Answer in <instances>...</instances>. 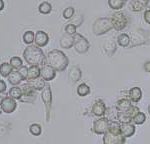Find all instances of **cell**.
<instances>
[{"label": "cell", "instance_id": "cell-5", "mask_svg": "<svg viewBox=\"0 0 150 144\" xmlns=\"http://www.w3.org/2000/svg\"><path fill=\"white\" fill-rule=\"evenodd\" d=\"M41 99L45 105V114H46V120L50 121V112L52 107V91L50 88V85L46 84L45 88L41 91Z\"/></svg>", "mask_w": 150, "mask_h": 144}, {"label": "cell", "instance_id": "cell-6", "mask_svg": "<svg viewBox=\"0 0 150 144\" xmlns=\"http://www.w3.org/2000/svg\"><path fill=\"white\" fill-rule=\"evenodd\" d=\"M21 90H22V97L19 101L24 103H33L36 100V96H37V91L32 88V86L29 83H23L20 86Z\"/></svg>", "mask_w": 150, "mask_h": 144}, {"label": "cell", "instance_id": "cell-43", "mask_svg": "<svg viewBox=\"0 0 150 144\" xmlns=\"http://www.w3.org/2000/svg\"><path fill=\"white\" fill-rule=\"evenodd\" d=\"M148 113H149V115H150V104L148 105Z\"/></svg>", "mask_w": 150, "mask_h": 144}, {"label": "cell", "instance_id": "cell-39", "mask_svg": "<svg viewBox=\"0 0 150 144\" xmlns=\"http://www.w3.org/2000/svg\"><path fill=\"white\" fill-rule=\"evenodd\" d=\"M143 16H144L145 22L147 24H150V9H146V10L144 11Z\"/></svg>", "mask_w": 150, "mask_h": 144}, {"label": "cell", "instance_id": "cell-27", "mask_svg": "<svg viewBox=\"0 0 150 144\" xmlns=\"http://www.w3.org/2000/svg\"><path fill=\"white\" fill-rule=\"evenodd\" d=\"M126 1L127 0H108V5H109L110 8L113 9V10L119 11L120 9L124 7Z\"/></svg>", "mask_w": 150, "mask_h": 144}, {"label": "cell", "instance_id": "cell-11", "mask_svg": "<svg viewBox=\"0 0 150 144\" xmlns=\"http://www.w3.org/2000/svg\"><path fill=\"white\" fill-rule=\"evenodd\" d=\"M146 42H147L146 35H145L144 30L142 29H137L130 36V46L131 47L140 46L142 44H145Z\"/></svg>", "mask_w": 150, "mask_h": 144}, {"label": "cell", "instance_id": "cell-38", "mask_svg": "<svg viewBox=\"0 0 150 144\" xmlns=\"http://www.w3.org/2000/svg\"><path fill=\"white\" fill-rule=\"evenodd\" d=\"M128 1H132V2H136V3H139L141 5H143L145 8L147 7V5L149 4L150 0H128Z\"/></svg>", "mask_w": 150, "mask_h": 144}, {"label": "cell", "instance_id": "cell-44", "mask_svg": "<svg viewBox=\"0 0 150 144\" xmlns=\"http://www.w3.org/2000/svg\"><path fill=\"white\" fill-rule=\"evenodd\" d=\"M149 37H150V30H149Z\"/></svg>", "mask_w": 150, "mask_h": 144}, {"label": "cell", "instance_id": "cell-47", "mask_svg": "<svg viewBox=\"0 0 150 144\" xmlns=\"http://www.w3.org/2000/svg\"><path fill=\"white\" fill-rule=\"evenodd\" d=\"M149 73H150V72H149Z\"/></svg>", "mask_w": 150, "mask_h": 144}, {"label": "cell", "instance_id": "cell-22", "mask_svg": "<svg viewBox=\"0 0 150 144\" xmlns=\"http://www.w3.org/2000/svg\"><path fill=\"white\" fill-rule=\"evenodd\" d=\"M8 81L12 86H18L19 84H21V82L24 80H23L22 76H21V74L19 73V71L14 70L10 75L8 76Z\"/></svg>", "mask_w": 150, "mask_h": 144}, {"label": "cell", "instance_id": "cell-8", "mask_svg": "<svg viewBox=\"0 0 150 144\" xmlns=\"http://www.w3.org/2000/svg\"><path fill=\"white\" fill-rule=\"evenodd\" d=\"M126 138L122 133H112L110 131H106L103 134V144H125Z\"/></svg>", "mask_w": 150, "mask_h": 144}, {"label": "cell", "instance_id": "cell-34", "mask_svg": "<svg viewBox=\"0 0 150 144\" xmlns=\"http://www.w3.org/2000/svg\"><path fill=\"white\" fill-rule=\"evenodd\" d=\"M74 15H75V9H74V7H72V6H69V7H67V8H65L63 13H62V16H63L65 19H72Z\"/></svg>", "mask_w": 150, "mask_h": 144}, {"label": "cell", "instance_id": "cell-45", "mask_svg": "<svg viewBox=\"0 0 150 144\" xmlns=\"http://www.w3.org/2000/svg\"><path fill=\"white\" fill-rule=\"evenodd\" d=\"M0 111H1V109H0Z\"/></svg>", "mask_w": 150, "mask_h": 144}, {"label": "cell", "instance_id": "cell-9", "mask_svg": "<svg viewBox=\"0 0 150 144\" xmlns=\"http://www.w3.org/2000/svg\"><path fill=\"white\" fill-rule=\"evenodd\" d=\"M16 108H17V102L10 96H5L0 100V109L4 113L10 114L15 111Z\"/></svg>", "mask_w": 150, "mask_h": 144}, {"label": "cell", "instance_id": "cell-26", "mask_svg": "<svg viewBox=\"0 0 150 144\" xmlns=\"http://www.w3.org/2000/svg\"><path fill=\"white\" fill-rule=\"evenodd\" d=\"M8 96L15 100H20L22 97V90H21L20 86H12L8 91Z\"/></svg>", "mask_w": 150, "mask_h": 144}, {"label": "cell", "instance_id": "cell-21", "mask_svg": "<svg viewBox=\"0 0 150 144\" xmlns=\"http://www.w3.org/2000/svg\"><path fill=\"white\" fill-rule=\"evenodd\" d=\"M26 82L30 84L33 89L36 91H42L45 88V86H46V82L41 77L37 79H32V80H26Z\"/></svg>", "mask_w": 150, "mask_h": 144}, {"label": "cell", "instance_id": "cell-14", "mask_svg": "<svg viewBox=\"0 0 150 144\" xmlns=\"http://www.w3.org/2000/svg\"><path fill=\"white\" fill-rule=\"evenodd\" d=\"M49 42V36L45 31L43 30H38L37 32L35 33V40L34 43L36 46L38 47H44L46 46Z\"/></svg>", "mask_w": 150, "mask_h": 144}, {"label": "cell", "instance_id": "cell-23", "mask_svg": "<svg viewBox=\"0 0 150 144\" xmlns=\"http://www.w3.org/2000/svg\"><path fill=\"white\" fill-rule=\"evenodd\" d=\"M14 71L13 67L10 65V63L8 62H3L0 64V76L4 78H8V76L10 75L12 72Z\"/></svg>", "mask_w": 150, "mask_h": 144}, {"label": "cell", "instance_id": "cell-10", "mask_svg": "<svg viewBox=\"0 0 150 144\" xmlns=\"http://www.w3.org/2000/svg\"><path fill=\"white\" fill-rule=\"evenodd\" d=\"M108 127H109V119L106 116H103V117H99L97 120L94 121L92 130L95 134L103 135L108 130Z\"/></svg>", "mask_w": 150, "mask_h": 144}, {"label": "cell", "instance_id": "cell-31", "mask_svg": "<svg viewBox=\"0 0 150 144\" xmlns=\"http://www.w3.org/2000/svg\"><path fill=\"white\" fill-rule=\"evenodd\" d=\"M9 63H10V65L13 67L14 70H19V69L21 68L23 65V62H22V59L20 58V57L18 56H13L10 58V61H9Z\"/></svg>", "mask_w": 150, "mask_h": 144}, {"label": "cell", "instance_id": "cell-36", "mask_svg": "<svg viewBox=\"0 0 150 144\" xmlns=\"http://www.w3.org/2000/svg\"><path fill=\"white\" fill-rule=\"evenodd\" d=\"M83 20H84V17H83V14L82 13H79L77 14L76 16H73V20L71 21V24H74L76 27H79V26L81 25L82 23H83Z\"/></svg>", "mask_w": 150, "mask_h": 144}, {"label": "cell", "instance_id": "cell-42", "mask_svg": "<svg viewBox=\"0 0 150 144\" xmlns=\"http://www.w3.org/2000/svg\"><path fill=\"white\" fill-rule=\"evenodd\" d=\"M4 6H5V4H4V1H3V0H0V11L3 10Z\"/></svg>", "mask_w": 150, "mask_h": 144}, {"label": "cell", "instance_id": "cell-18", "mask_svg": "<svg viewBox=\"0 0 150 144\" xmlns=\"http://www.w3.org/2000/svg\"><path fill=\"white\" fill-rule=\"evenodd\" d=\"M128 97H129L130 101L132 103H137L141 100L142 98V90L140 87H132L128 91Z\"/></svg>", "mask_w": 150, "mask_h": 144}, {"label": "cell", "instance_id": "cell-3", "mask_svg": "<svg viewBox=\"0 0 150 144\" xmlns=\"http://www.w3.org/2000/svg\"><path fill=\"white\" fill-rule=\"evenodd\" d=\"M113 29V24L111 22L110 17H101L96 19L92 24L93 34L100 36L108 33Z\"/></svg>", "mask_w": 150, "mask_h": 144}, {"label": "cell", "instance_id": "cell-13", "mask_svg": "<svg viewBox=\"0 0 150 144\" xmlns=\"http://www.w3.org/2000/svg\"><path fill=\"white\" fill-rule=\"evenodd\" d=\"M106 111H107V108H106V105L101 99H97L95 102L93 103L92 108H91V112L94 116L97 117H103L105 116Z\"/></svg>", "mask_w": 150, "mask_h": 144}, {"label": "cell", "instance_id": "cell-29", "mask_svg": "<svg viewBox=\"0 0 150 144\" xmlns=\"http://www.w3.org/2000/svg\"><path fill=\"white\" fill-rule=\"evenodd\" d=\"M90 93V87L86 83H81L77 87V94L80 97H85Z\"/></svg>", "mask_w": 150, "mask_h": 144}, {"label": "cell", "instance_id": "cell-17", "mask_svg": "<svg viewBox=\"0 0 150 144\" xmlns=\"http://www.w3.org/2000/svg\"><path fill=\"white\" fill-rule=\"evenodd\" d=\"M103 49L107 56H113L117 49V43L112 39H107L103 44Z\"/></svg>", "mask_w": 150, "mask_h": 144}, {"label": "cell", "instance_id": "cell-41", "mask_svg": "<svg viewBox=\"0 0 150 144\" xmlns=\"http://www.w3.org/2000/svg\"><path fill=\"white\" fill-rule=\"evenodd\" d=\"M143 68H144V70L146 71V72H150V61L145 62V64H144Z\"/></svg>", "mask_w": 150, "mask_h": 144}, {"label": "cell", "instance_id": "cell-15", "mask_svg": "<svg viewBox=\"0 0 150 144\" xmlns=\"http://www.w3.org/2000/svg\"><path fill=\"white\" fill-rule=\"evenodd\" d=\"M82 77V71L78 66H72L68 72V79L71 84L77 83Z\"/></svg>", "mask_w": 150, "mask_h": 144}, {"label": "cell", "instance_id": "cell-1", "mask_svg": "<svg viewBox=\"0 0 150 144\" xmlns=\"http://www.w3.org/2000/svg\"><path fill=\"white\" fill-rule=\"evenodd\" d=\"M23 58L30 66H40L46 64V56L40 47L36 45H27L23 51Z\"/></svg>", "mask_w": 150, "mask_h": 144}, {"label": "cell", "instance_id": "cell-32", "mask_svg": "<svg viewBox=\"0 0 150 144\" xmlns=\"http://www.w3.org/2000/svg\"><path fill=\"white\" fill-rule=\"evenodd\" d=\"M146 121V115L143 112H138L132 119V123L135 125H142Z\"/></svg>", "mask_w": 150, "mask_h": 144}, {"label": "cell", "instance_id": "cell-19", "mask_svg": "<svg viewBox=\"0 0 150 144\" xmlns=\"http://www.w3.org/2000/svg\"><path fill=\"white\" fill-rule=\"evenodd\" d=\"M120 128H121V133L125 138L132 137L136 132V127H135V124L133 123L120 124Z\"/></svg>", "mask_w": 150, "mask_h": 144}, {"label": "cell", "instance_id": "cell-35", "mask_svg": "<svg viewBox=\"0 0 150 144\" xmlns=\"http://www.w3.org/2000/svg\"><path fill=\"white\" fill-rule=\"evenodd\" d=\"M64 30H65V34H68L71 36H74L77 33V27L74 24H71V23L67 24V25L65 26Z\"/></svg>", "mask_w": 150, "mask_h": 144}, {"label": "cell", "instance_id": "cell-33", "mask_svg": "<svg viewBox=\"0 0 150 144\" xmlns=\"http://www.w3.org/2000/svg\"><path fill=\"white\" fill-rule=\"evenodd\" d=\"M29 132L32 134L33 136H39L42 132V127L38 123H32L29 126Z\"/></svg>", "mask_w": 150, "mask_h": 144}, {"label": "cell", "instance_id": "cell-30", "mask_svg": "<svg viewBox=\"0 0 150 144\" xmlns=\"http://www.w3.org/2000/svg\"><path fill=\"white\" fill-rule=\"evenodd\" d=\"M38 10L42 14H49L50 12L52 11V6L49 2L43 1V2H41L39 4V6H38Z\"/></svg>", "mask_w": 150, "mask_h": 144}, {"label": "cell", "instance_id": "cell-2", "mask_svg": "<svg viewBox=\"0 0 150 144\" xmlns=\"http://www.w3.org/2000/svg\"><path fill=\"white\" fill-rule=\"evenodd\" d=\"M46 62L48 65L52 66L58 72L66 70L69 65V59L63 51L58 49L51 50L46 56Z\"/></svg>", "mask_w": 150, "mask_h": 144}, {"label": "cell", "instance_id": "cell-28", "mask_svg": "<svg viewBox=\"0 0 150 144\" xmlns=\"http://www.w3.org/2000/svg\"><path fill=\"white\" fill-rule=\"evenodd\" d=\"M22 39H23V42L27 45H31L35 40V33L31 30H27L23 33L22 35Z\"/></svg>", "mask_w": 150, "mask_h": 144}, {"label": "cell", "instance_id": "cell-4", "mask_svg": "<svg viewBox=\"0 0 150 144\" xmlns=\"http://www.w3.org/2000/svg\"><path fill=\"white\" fill-rule=\"evenodd\" d=\"M111 22L113 24V29L116 31H122L128 26L129 20H128L127 15L122 11H116L112 14L110 17Z\"/></svg>", "mask_w": 150, "mask_h": 144}, {"label": "cell", "instance_id": "cell-40", "mask_svg": "<svg viewBox=\"0 0 150 144\" xmlns=\"http://www.w3.org/2000/svg\"><path fill=\"white\" fill-rule=\"evenodd\" d=\"M6 88H7V85H6L5 81H4V80H0V94H2L3 92H5Z\"/></svg>", "mask_w": 150, "mask_h": 144}, {"label": "cell", "instance_id": "cell-16", "mask_svg": "<svg viewBox=\"0 0 150 144\" xmlns=\"http://www.w3.org/2000/svg\"><path fill=\"white\" fill-rule=\"evenodd\" d=\"M132 107V102L128 98H121L116 102V110L118 112H128Z\"/></svg>", "mask_w": 150, "mask_h": 144}, {"label": "cell", "instance_id": "cell-25", "mask_svg": "<svg viewBox=\"0 0 150 144\" xmlns=\"http://www.w3.org/2000/svg\"><path fill=\"white\" fill-rule=\"evenodd\" d=\"M117 43L119 46L124 48L130 46V36L126 33H121L117 36Z\"/></svg>", "mask_w": 150, "mask_h": 144}, {"label": "cell", "instance_id": "cell-37", "mask_svg": "<svg viewBox=\"0 0 150 144\" xmlns=\"http://www.w3.org/2000/svg\"><path fill=\"white\" fill-rule=\"evenodd\" d=\"M19 73L21 74V76H22L23 80H27V75H28V67L23 65L22 67H21L20 69H19Z\"/></svg>", "mask_w": 150, "mask_h": 144}, {"label": "cell", "instance_id": "cell-24", "mask_svg": "<svg viewBox=\"0 0 150 144\" xmlns=\"http://www.w3.org/2000/svg\"><path fill=\"white\" fill-rule=\"evenodd\" d=\"M40 77V66H29L27 80L37 79Z\"/></svg>", "mask_w": 150, "mask_h": 144}, {"label": "cell", "instance_id": "cell-20", "mask_svg": "<svg viewBox=\"0 0 150 144\" xmlns=\"http://www.w3.org/2000/svg\"><path fill=\"white\" fill-rule=\"evenodd\" d=\"M60 46L64 49H70L74 46V36L64 34L60 38Z\"/></svg>", "mask_w": 150, "mask_h": 144}, {"label": "cell", "instance_id": "cell-12", "mask_svg": "<svg viewBox=\"0 0 150 144\" xmlns=\"http://www.w3.org/2000/svg\"><path fill=\"white\" fill-rule=\"evenodd\" d=\"M56 72L57 71L52 66L48 65V64H43L40 67V77L45 82H49L56 77Z\"/></svg>", "mask_w": 150, "mask_h": 144}, {"label": "cell", "instance_id": "cell-7", "mask_svg": "<svg viewBox=\"0 0 150 144\" xmlns=\"http://www.w3.org/2000/svg\"><path fill=\"white\" fill-rule=\"evenodd\" d=\"M74 48L77 53L84 54L90 48V43L84 36H82L79 33H76L74 35Z\"/></svg>", "mask_w": 150, "mask_h": 144}, {"label": "cell", "instance_id": "cell-46", "mask_svg": "<svg viewBox=\"0 0 150 144\" xmlns=\"http://www.w3.org/2000/svg\"><path fill=\"white\" fill-rule=\"evenodd\" d=\"M0 80H1V79H0Z\"/></svg>", "mask_w": 150, "mask_h": 144}]
</instances>
